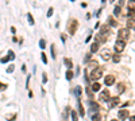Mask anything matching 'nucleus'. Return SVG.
Returning a JSON list of instances; mask_svg holds the SVG:
<instances>
[{
  "label": "nucleus",
  "mask_w": 135,
  "mask_h": 121,
  "mask_svg": "<svg viewBox=\"0 0 135 121\" xmlns=\"http://www.w3.org/2000/svg\"><path fill=\"white\" fill-rule=\"evenodd\" d=\"M117 36H119V39H127L128 36H130V30L128 28H120L119 32H117Z\"/></svg>",
  "instance_id": "nucleus-4"
},
{
  "label": "nucleus",
  "mask_w": 135,
  "mask_h": 121,
  "mask_svg": "<svg viewBox=\"0 0 135 121\" xmlns=\"http://www.w3.org/2000/svg\"><path fill=\"white\" fill-rule=\"evenodd\" d=\"M96 42L97 43H105V42H107V36L99 34V35H96Z\"/></svg>",
  "instance_id": "nucleus-14"
},
{
  "label": "nucleus",
  "mask_w": 135,
  "mask_h": 121,
  "mask_svg": "<svg viewBox=\"0 0 135 121\" xmlns=\"http://www.w3.org/2000/svg\"><path fill=\"white\" fill-rule=\"evenodd\" d=\"M15 119H16V114H14V116H10V117H7V120H8V121H14Z\"/></svg>",
  "instance_id": "nucleus-40"
},
{
  "label": "nucleus",
  "mask_w": 135,
  "mask_h": 121,
  "mask_svg": "<svg viewBox=\"0 0 135 121\" xmlns=\"http://www.w3.org/2000/svg\"><path fill=\"white\" fill-rule=\"evenodd\" d=\"M128 16H130V18L135 16V10H128Z\"/></svg>",
  "instance_id": "nucleus-38"
},
{
  "label": "nucleus",
  "mask_w": 135,
  "mask_h": 121,
  "mask_svg": "<svg viewBox=\"0 0 135 121\" xmlns=\"http://www.w3.org/2000/svg\"><path fill=\"white\" fill-rule=\"evenodd\" d=\"M117 117H119V120L124 121L130 117V113H128V110H126V109H120L119 113H117Z\"/></svg>",
  "instance_id": "nucleus-7"
},
{
  "label": "nucleus",
  "mask_w": 135,
  "mask_h": 121,
  "mask_svg": "<svg viewBox=\"0 0 135 121\" xmlns=\"http://www.w3.org/2000/svg\"><path fill=\"white\" fill-rule=\"evenodd\" d=\"M61 38H62V42H66V35H65V34H62Z\"/></svg>",
  "instance_id": "nucleus-43"
},
{
  "label": "nucleus",
  "mask_w": 135,
  "mask_h": 121,
  "mask_svg": "<svg viewBox=\"0 0 135 121\" xmlns=\"http://www.w3.org/2000/svg\"><path fill=\"white\" fill-rule=\"evenodd\" d=\"M119 104H120V98L119 97H114V98L110 100V105L108 106H110V108H116Z\"/></svg>",
  "instance_id": "nucleus-10"
},
{
  "label": "nucleus",
  "mask_w": 135,
  "mask_h": 121,
  "mask_svg": "<svg viewBox=\"0 0 135 121\" xmlns=\"http://www.w3.org/2000/svg\"><path fill=\"white\" fill-rule=\"evenodd\" d=\"M73 76H74V74L72 73V69H68V71H66V79H68V81H72Z\"/></svg>",
  "instance_id": "nucleus-23"
},
{
  "label": "nucleus",
  "mask_w": 135,
  "mask_h": 121,
  "mask_svg": "<svg viewBox=\"0 0 135 121\" xmlns=\"http://www.w3.org/2000/svg\"><path fill=\"white\" fill-rule=\"evenodd\" d=\"M81 93H82V89H81V86H77V88L74 89V94H76L77 97H80V96H81Z\"/></svg>",
  "instance_id": "nucleus-24"
},
{
  "label": "nucleus",
  "mask_w": 135,
  "mask_h": 121,
  "mask_svg": "<svg viewBox=\"0 0 135 121\" xmlns=\"http://www.w3.org/2000/svg\"><path fill=\"white\" fill-rule=\"evenodd\" d=\"M114 82H115V77L112 76V74H108V76H105V78H104V83H105L107 86L114 85Z\"/></svg>",
  "instance_id": "nucleus-8"
},
{
  "label": "nucleus",
  "mask_w": 135,
  "mask_h": 121,
  "mask_svg": "<svg viewBox=\"0 0 135 121\" xmlns=\"http://www.w3.org/2000/svg\"><path fill=\"white\" fill-rule=\"evenodd\" d=\"M8 55H10L11 60H14V59H15V54H14V51H12V50H10V51H8Z\"/></svg>",
  "instance_id": "nucleus-35"
},
{
  "label": "nucleus",
  "mask_w": 135,
  "mask_h": 121,
  "mask_svg": "<svg viewBox=\"0 0 135 121\" xmlns=\"http://www.w3.org/2000/svg\"><path fill=\"white\" fill-rule=\"evenodd\" d=\"M130 121H135V114H134V116H131V117H130Z\"/></svg>",
  "instance_id": "nucleus-46"
},
{
  "label": "nucleus",
  "mask_w": 135,
  "mask_h": 121,
  "mask_svg": "<svg viewBox=\"0 0 135 121\" xmlns=\"http://www.w3.org/2000/svg\"><path fill=\"white\" fill-rule=\"evenodd\" d=\"M92 121H101V114H99V113L92 114Z\"/></svg>",
  "instance_id": "nucleus-19"
},
{
  "label": "nucleus",
  "mask_w": 135,
  "mask_h": 121,
  "mask_svg": "<svg viewBox=\"0 0 135 121\" xmlns=\"http://www.w3.org/2000/svg\"><path fill=\"white\" fill-rule=\"evenodd\" d=\"M64 63H65V66H66L68 69L73 67V62H72V59H69V58H65L64 59Z\"/></svg>",
  "instance_id": "nucleus-17"
},
{
  "label": "nucleus",
  "mask_w": 135,
  "mask_h": 121,
  "mask_svg": "<svg viewBox=\"0 0 135 121\" xmlns=\"http://www.w3.org/2000/svg\"><path fill=\"white\" fill-rule=\"evenodd\" d=\"M101 3H105V0H101Z\"/></svg>",
  "instance_id": "nucleus-47"
},
{
  "label": "nucleus",
  "mask_w": 135,
  "mask_h": 121,
  "mask_svg": "<svg viewBox=\"0 0 135 121\" xmlns=\"http://www.w3.org/2000/svg\"><path fill=\"white\" fill-rule=\"evenodd\" d=\"M70 1H74V0H70Z\"/></svg>",
  "instance_id": "nucleus-50"
},
{
  "label": "nucleus",
  "mask_w": 135,
  "mask_h": 121,
  "mask_svg": "<svg viewBox=\"0 0 135 121\" xmlns=\"http://www.w3.org/2000/svg\"><path fill=\"white\" fill-rule=\"evenodd\" d=\"M120 11H122V7H120V5H117V7H115V10H114V14L115 15H120Z\"/></svg>",
  "instance_id": "nucleus-31"
},
{
  "label": "nucleus",
  "mask_w": 135,
  "mask_h": 121,
  "mask_svg": "<svg viewBox=\"0 0 135 121\" xmlns=\"http://www.w3.org/2000/svg\"><path fill=\"white\" fill-rule=\"evenodd\" d=\"M99 109H100V105L95 101H91L89 102V112L91 114H95V113H99Z\"/></svg>",
  "instance_id": "nucleus-5"
},
{
  "label": "nucleus",
  "mask_w": 135,
  "mask_h": 121,
  "mask_svg": "<svg viewBox=\"0 0 135 121\" xmlns=\"http://www.w3.org/2000/svg\"><path fill=\"white\" fill-rule=\"evenodd\" d=\"M124 89H126L124 82H119V83H117V93H119V94L124 93Z\"/></svg>",
  "instance_id": "nucleus-15"
},
{
  "label": "nucleus",
  "mask_w": 135,
  "mask_h": 121,
  "mask_svg": "<svg viewBox=\"0 0 135 121\" xmlns=\"http://www.w3.org/2000/svg\"><path fill=\"white\" fill-rule=\"evenodd\" d=\"M87 94H88L89 98H93V90H92L91 86H88V88H87Z\"/></svg>",
  "instance_id": "nucleus-27"
},
{
  "label": "nucleus",
  "mask_w": 135,
  "mask_h": 121,
  "mask_svg": "<svg viewBox=\"0 0 135 121\" xmlns=\"http://www.w3.org/2000/svg\"><path fill=\"white\" fill-rule=\"evenodd\" d=\"M4 89H7V85H3V83L0 82V90H4Z\"/></svg>",
  "instance_id": "nucleus-42"
},
{
  "label": "nucleus",
  "mask_w": 135,
  "mask_h": 121,
  "mask_svg": "<svg viewBox=\"0 0 135 121\" xmlns=\"http://www.w3.org/2000/svg\"><path fill=\"white\" fill-rule=\"evenodd\" d=\"M128 105H131V102H124V104H122V109H124L126 106H128Z\"/></svg>",
  "instance_id": "nucleus-41"
},
{
  "label": "nucleus",
  "mask_w": 135,
  "mask_h": 121,
  "mask_svg": "<svg viewBox=\"0 0 135 121\" xmlns=\"http://www.w3.org/2000/svg\"><path fill=\"white\" fill-rule=\"evenodd\" d=\"M41 58H42V62H43L45 65H47V57H46V54H45V53H42V54H41Z\"/></svg>",
  "instance_id": "nucleus-32"
},
{
  "label": "nucleus",
  "mask_w": 135,
  "mask_h": 121,
  "mask_svg": "<svg viewBox=\"0 0 135 121\" xmlns=\"http://www.w3.org/2000/svg\"><path fill=\"white\" fill-rule=\"evenodd\" d=\"M39 47H41L42 50H43V48L46 47V42H45L43 39H41V40H39Z\"/></svg>",
  "instance_id": "nucleus-33"
},
{
  "label": "nucleus",
  "mask_w": 135,
  "mask_h": 121,
  "mask_svg": "<svg viewBox=\"0 0 135 121\" xmlns=\"http://www.w3.org/2000/svg\"><path fill=\"white\" fill-rule=\"evenodd\" d=\"M101 76H103V69L101 67H97V69H95V70L91 71V79L92 81H97L99 78H101Z\"/></svg>",
  "instance_id": "nucleus-3"
},
{
  "label": "nucleus",
  "mask_w": 135,
  "mask_h": 121,
  "mask_svg": "<svg viewBox=\"0 0 135 121\" xmlns=\"http://www.w3.org/2000/svg\"><path fill=\"white\" fill-rule=\"evenodd\" d=\"M68 32L70 34V35H74L77 31V28H78V22H77L76 19H70L68 22Z\"/></svg>",
  "instance_id": "nucleus-1"
},
{
  "label": "nucleus",
  "mask_w": 135,
  "mask_h": 121,
  "mask_svg": "<svg viewBox=\"0 0 135 121\" xmlns=\"http://www.w3.org/2000/svg\"><path fill=\"white\" fill-rule=\"evenodd\" d=\"M12 42L16 43V42H18V38H16V36H12Z\"/></svg>",
  "instance_id": "nucleus-45"
},
{
  "label": "nucleus",
  "mask_w": 135,
  "mask_h": 121,
  "mask_svg": "<svg viewBox=\"0 0 135 121\" xmlns=\"http://www.w3.org/2000/svg\"><path fill=\"white\" fill-rule=\"evenodd\" d=\"M11 58H10V55H5V57H3L1 59H0V63H7V62H10Z\"/></svg>",
  "instance_id": "nucleus-28"
},
{
  "label": "nucleus",
  "mask_w": 135,
  "mask_h": 121,
  "mask_svg": "<svg viewBox=\"0 0 135 121\" xmlns=\"http://www.w3.org/2000/svg\"><path fill=\"white\" fill-rule=\"evenodd\" d=\"M70 117H72V121H78V114L74 110H70Z\"/></svg>",
  "instance_id": "nucleus-18"
},
{
  "label": "nucleus",
  "mask_w": 135,
  "mask_h": 121,
  "mask_svg": "<svg viewBox=\"0 0 135 121\" xmlns=\"http://www.w3.org/2000/svg\"><path fill=\"white\" fill-rule=\"evenodd\" d=\"M108 23H110V26H112V27H116V26H117L116 20L112 19V18H110V19H108Z\"/></svg>",
  "instance_id": "nucleus-30"
},
{
  "label": "nucleus",
  "mask_w": 135,
  "mask_h": 121,
  "mask_svg": "<svg viewBox=\"0 0 135 121\" xmlns=\"http://www.w3.org/2000/svg\"><path fill=\"white\" fill-rule=\"evenodd\" d=\"M42 83H47V76H46V73L42 74Z\"/></svg>",
  "instance_id": "nucleus-34"
},
{
  "label": "nucleus",
  "mask_w": 135,
  "mask_h": 121,
  "mask_svg": "<svg viewBox=\"0 0 135 121\" xmlns=\"http://www.w3.org/2000/svg\"><path fill=\"white\" fill-rule=\"evenodd\" d=\"M127 28L128 30H135V18H130L127 20Z\"/></svg>",
  "instance_id": "nucleus-11"
},
{
  "label": "nucleus",
  "mask_w": 135,
  "mask_h": 121,
  "mask_svg": "<svg viewBox=\"0 0 135 121\" xmlns=\"http://www.w3.org/2000/svg\"><path fill=\"white\" fill-rule=\"evenodd\" d=\"M27 19H28V23H30V26H34V19H33V15H31L30 12L27 14Z\"/></svg>",
  "instance_id": "nucleus-29"
},
{
  "label": "nucleus",
  "mask_w": 135,
  "mask_h": 121,
  "mask_svg": "<svg viewBox=\"0 0 135 121\" xmlns=\"http://www.w3.org/2000/svg\"><path fill=\"white\" fill-rule=\"evenodd\" d=\"M91 55H92V53H89V54H87V55H85V59H84V62H85V63H88V62H89Z\"/></svg>",
  "instance_id": "nucleus-37"
},
{
  "label": "nucleus",
  "mask_w": 135,
  "mask_h": 121,
  "mask_svg": "<svg viewBox=\"0 0 135 121\" xmlns=\"http://www.w3.org/2000/svg\"><path fill=\"white\" fill-rule=\"evenodd\" d=\"M53 12H54L53 8H49V11H47V18H50V16L53 15Z\"/></svg>",
  "instance_id": "nucleus-39"
},
{
  "label": "nucleus",
  "mask_w": 135,
  "mask_h": 121,
  "mask_svg": "<svg viewBox=\"0 0 135 121\" xmlns=\"http://www.w3.org/2000/svg\"><path fill=\"white\" fill-rule=\"evenodd\" d=\"M100 34H101V35H108V34H110V27H108L107 24H103V27L100 28Z\"/></svg>",
  "instance_id": "nucleus-13"
},
{
  "label": "nucleus",
  "mask_w": 135,
  "mask_h": 121,
  "mask_svg": "<svg viewBox=\"0 0 135 121\" xmlns=\"http://www.w3.org/2000/svg\"><path fill=\"white\" fill-rule=\"evenodd\" d=\"M127 8L128 10H135V0H130L127 3Z\"/></svg>",
  "instance_id": "nucleus-21"
},
{
  "label": "nucleus",
  "mask_w": 135,
  "mask_h": 121,
  "mask_svg": "<svg viewBox=\"0 0 135 121\" xmlns=\"http://www.w3.org/2000/svg\"><path fill=\"white\" fill-rule=\"evenodd\" d=\"M108 100H110V91H108V90H103L101 93H100V101L104 102V101H108Z\"/></svg>",
  "instance_id": "nucleus-9"
},
{
  "label": "nucleus",
  "mask_w": 135,
  "mask_h": 121,
  "mask_svg": "<svg viewBox=\"0 0 135 121\" xmlns=\"http://www.w3.org/2000/svg\"><path fill=\"white\" fill-rule=\"evenodd\" d=\"M78 112H80V116H84V113H85V112H84V106H82V104H81V101H80V102H78Z\"/></svg>",
  "instance_id": "nucleus-25"
},
{
  "label": "nucleus",
  "mask_w": 135,
  "mask_h": 121,
  "mask_svg": "<svg viewBox=\"0 0 135 121\" xmlns=\"http://www.w3.org/2000/svg\"><path fill=\"white\" fill-rule=\"evenodd\" d=\"M100 89H101V85H100V83H93V85H92V90L93 91H99Z\"/></svg>",
  "instance_id": "nucleus-22"
},
{
  "label": "nucleus",
  "mask_w": 135,
  "mask_h": 121,
  "mask_svg": "<svg viewBox=\"0 0 135 121\" xmlns=\"http://www.w3.org/2000/svg\"><path fill=\"white\" fill-rule=\"evenodd\" d=\"M100 57H101L103 60H110L112 58V54H111V51L108 50V48H104V50L100 53Z\"/></svg>",
  "instance_id": "nucleus-6"
},
{
  "label": "nucleus",
  "mask_w": 135,
  "mask_h": 121,
  "mask_svg": "<svg viewBox=\"0 0 135 121\" xmlns=\"http://www.w3.org/2000/svg\"><path fill=\"white\" fill-rule=\"evenodd\" d=\"M99 47H100V43L93 42V43H92V46H91V53H96V51L99 50Z\"/></svg>",
  "instance_id": "nucleus-16"
},
{
  "label": "nucleus",
  "mask_w": 135,
  "mask_h": 121,
  "mask_svg": "<svg viewBox=\"0 0 135 121\" xmlns=\"http://www.w3.org/2000/svg\"><path fill=\"white\" fill-rule=\"evenodd\" d=\"M50 48H51V58L56 59V57H57V54H56V46L51 45V46H50Z\"/></svg>",
  "instance_id": "nucleus-26"
},
{
  "label": "nucleus",
  "mask_w": 135,
  "mask_h": 121,
  "mask_svg": "<svg viewBox=\"0 0 135 121\" xmlns=\"http://www.w3.org/2000/svg\"><path fill=\"white\" fill-rule=\"evenodd\" d=\"M11 32L15 34V32H16V28H15V27H11Z\"/></svg>",
  "instance_id": "nucleus-44"
},
{
  "label": "nucleus",
  "mask_w": 135,
  "mask_h": 121,
  "mask_svg": "<svg viewBox=\"0 0 135 121\" xmlns=\"http://www.w3.org/2000/svg\"><path fill=\"white\" fill-rule=\"evenodd\" d=\"M114 1H115V0H111V3H114Z\"/></svg>",
  "instance_id": "nucleus-49"
},
{
  "label": "nucleus",
  "mask_w": 135,
  "mask_h": 121,
  "mask_svg": "<svg viewBox=\"0 0 135 121\" xmlns=\"http://www.w3.org/2000/svg\"><path fill=\"white\" fill-rule=\"evenodd\" d=\"M99 67V65H97L96 60H89L88 62V70H95V69Z\"/></svg>",
  "instance_id": "nucleus-12"
},
{
  "label": "nucleus",
  "mask_w": 135,
  "mask_h": 121,
  "mask_svg": "<svg viewBox=\"0 0 135 121\" xmlns=\"http://www.w3.org/2000/svg\"><path fill=\"white\" fill-rule=\"evenodd\" d=\"M111 59H112V62H115V63H119L120 62V55H119V54H114V55H112V58H111Z\"/></svg>",
  "instance_id": "nucleus-20"
},
{
  "label": "nucleus",
  "mask_w": 135,
  "mask_h": 121,
  "mask_svg": "<svg viewBox=\"0 0 135 121\" xmlns=\"http://www.w3.org/2000/svg\"><path fill=\"white\" fill-rule=\"evenodd\" d=\"M111 121H119V120H111Z\"/></svg>",
  "instance_id": "nucleus-48"
},
{
  "label": "nucleus",
  "mask_w": 135,
  "mask_h": 121,
  "mask_svg": "<svg viewBox=\"0 0 135 121\" xmlns=\"http://www.w3.org/2000/svg\"><path fill=\"white\" fill-rule=\"evenodd\" d=\"M124 48H126V40L117 39L116 42H115V51H116L117 54H120L122 51H124Z\"/></svg>",
  "instance_id": "nucleus-2"
},
{
  "label": "nucleus",
  "mask_w": 135,
  "mask_h": 121,
  "mask_svg": "<svg viewBox=\"0 0 135 121\" xmlns=\"http://www.w3.org/2000/svg\"><path fill=\"white\" fill-rule=\"evenodd\" d=\"M14 69H15V66H14V65H10V66H8V69H7V73H12V71H14Z\"/></svg>",
  "instance_id": "nucleus-36"
}]
</instances>
